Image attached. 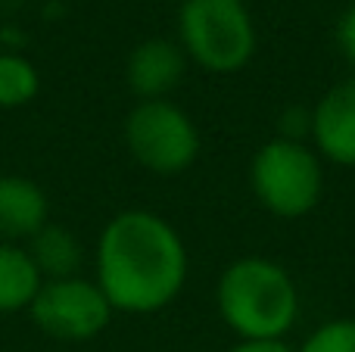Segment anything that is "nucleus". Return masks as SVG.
I'll list each match as a JSON object with an SVG mask.
<instances>
[{
  "label": "nucleus",
  "instance_id": "obj_1",
  "mask_svg": "<svg viewBox=\"0 0 355 352\" xmlns=\"http://www.w3.org/2000/svg\"><path fill=\"white\" fill-rule=\"evenodd\" d=\"M187 265L184 237L168 218L150 209H125L100 231L94 281L112 312L153 315L181 297Z\"/></svg>",
  "mask_w": 355,
  "mask_h": 352
},
{
  "label": "nucleus",
  "instance_id": "obj_2",
  "mask_svg": "<svg viewBox=\"0 0 355 352\" xmlns=\"http://www.w3.org/2000/svg\"><path fill=\"white\" fill-rule=\"evenodd\" d=\"M215 306L237 340H284L300 318V290L275 259L243 256L218 274Z\"/></svg>",
  "mask_w": 355,
  "mask_h": 352
},
{
  "label": "nucleus",
  "instance_id": "obj_3",
  "mask_svg": "<svg viewBox=\"0 0 355 352\" xmlns=\"http://www.w3.org/2000/svg\"><path fill=\"white\" fill-rule=\"evenodd\" d=\"M178 44L209 75H234L256 53V25L240 0H184Z\"/></svg>",
  "mask_w": 355,
  "mask_h": 352
},
{
  "label": "nucleus",
  "instance_id": "obj_4",
  "mask_svg": "<svg viewBox=\"0 0 355 352\" xmlns=\"http://www.w3.org/2000/svg\"><path fill=\"white\" fill-rule=\"evenodd\" d=\"M250 187L275 218H302L324 197V166L312 143L271 137L250 162Z\"/></svg>",
  "mask_w": 355,
  "mask_h": 352
},
{
  "label": "nucleus",
  "instance_id": "obj_5",
  "mask_svg": "<svg viewBox=\"0 0 355 352\" xmlns=\"http://www.w3.org/2000/svg\"><path fill=\"white\" fill-rule=\"evenodd\" d=\"M200 128L172 100H137L125 118V147L159 178L184 175L200 156Z\"/></svg>",
  "mask_w": 355,
  "mask_h": 352
},
{
  "label": "nucleus",
  "instance_id": "obj_6",
  "mask_svg": "<svg viewBox=\"0 0 355 352\" xmlns=\"http://www.w3.org/2000/svg\"><path fill=\"white\" fill-rule=\"evenodd\" d=\"M31 322L53 340H94L110 328L112 306L97 287V281H87L81 274L60 281H44L37 297L28 306Z\"/></svg>",
  "mask_w": 355,
  "mask_h": 352
},
{
  "label": "nucleus",
  "instance_id": "obj_7",
  "mask_svg": "<svg viewBox=\"0 0 355 352\" xmlns=\"http://www.w3.org/2000/svg\"><path fill=\"white\" fill-rule=\"evenodd\" d=\"M309 141L321 159L355 168V78L334 85L312 106Z\"/></svg>",
  "mask_w": 355,
  "mask_h": 352
},
{
  "label": "nucleus",
  "instance_id": "obj_8",
  "mask_svg": "<svg viewBox=\"0 0 355 352\" xmlns=\"http://www.w3.org/2000/svg\"><path fill=\"white\" fill-rule=\"evenodd\" d=\"M187 56L181 44L168 37H147L128 53L125 81L137 100H168V94L187 75Z\"/></svg>",
  "mask_w": 355,
  "mask_h": 352
},
{
  "label": "nucleus",
  "instance_id": "obj_9",
  "mask_svg": "<svg viewBox=\"0 0 355 352\" xmlns=\"http://www.w3.org/2000/svg\"><path fill=\"white\" fill-rule=\"evenodd\" d=\"M50 222V200L22 175H0V243L31 240Z\"/></svg>",
  "mask_w": 355,
  "mask_h": 352
},
{
  "label": "nucleus",
  "instance_id": "obj_10",
  "mask_svg": "<svg viewBox=\"0 0 355 352\" xmlns=\"http://www.w3.org/2000/svg\"><path fill=\"white\" fill-rule=\"evenodd\" d=\"M28 256L35 259L37 272L44 281H60V278H75L85 262V249L81 240L62 225L47 222L35 237L28 240Z\"/></svg>",
  "mask_w": 355,
  "mask_h": 352
},
{
  "label": "nucleus",
  "instance_id": "obj_11",
  "mask_svg": "<svg viewBox=\"0 0 355 352\" xmlns=\"http://www.w3.org/2000/svg\"><path fill=\"white\" fill-rule=\"evenodd\" d=\"M44 278L28 249L19 243H0V312H22L37 297Z\"/></svg>",
  "mask_w": 355,
  "mask_h": 352
},
{
  "label": "nucleus",
  "instance_id": "obj_12",
  "mask_svg": "<svg viewBox=\"0 0 355 352\" xmlns=\"http://www.w3.org/2000/svg\"><path fill=\"white\" fill-rule=\"evenodd\" d=\"M41 94V72L22 53H0V109L28 106Z\"/></svg>",
  "mask_w": 355,
  "mask_h": 352
},
{
  "label": "nucleus",
  "instance_id": "obj_13",
  "mask_svg": "<svg viewBox=\"0 0 355 352\" xmlns=\"http://www.w3.org/2000/svg\"><path fill=\"white\" fill-rule=\"evenodd\" d=\"M296 352H355V318H334L318 324Z\"/></svg>",
  "mask_w": 355,
  "mask_h": 352
},
{
  "label": "nucleus",
  "instance_id": "obj_14",
  "mask_svg": "<svg viewBox=\"0 0 355 352\" xmlns=\"http://www.w3.org/2000/svg\"><path fill=\"white\" fill-rule=\"evenodd\" d=\"M309 134H312V109L302 103H293L281 112L277 118V137L284 141H296V143H309Z\"/></svg>",
  "mask_w": 355,
  "mask_h": 352
},
{
  "label": "nucleus",
  "instance_id": "obj_15",
  "mask_svg": "<svg viewBox=\"0 0 355 352\" xmlns=\"http://www.w3.org/2000/svg\"><path fill=\"white\" fill-rule=\"evenodd\" d=\"M334 37H337V47L343 53V60L355 66V3H349L343 10V16L337 19V28H334Z\"/></svg>",
  "mask_w": 355,
  "mask_h": 352
},
{
  "label": "nucleus",
  "instance_id": "obj_16",
  "mask_svg": "<svg viewBox=\"0 0 355 352\" xmlns=\"http://www.w3.org/2000/svg\"><path fill=\"white\" fill-rule=\"evenodd\" d=\"M227 352H296L287 340H237Z\"/></svg>",
  "mask_w": 355,
  "mask_h": 352
},
{
  "label": "nucleus",
  "instance_id": "obj_17",
  "mask_svg": "<svg viewBox=\"0 0 355 352\" xmlns=\"http://www.w3.org/2000/svg\"><path fill=\"white\" fill-rule=\"evenodd\" d=\"M240 3H243V0H240Z\"/></svg>",
  "mask_w": 355,
  "mask_h": 352
},
{
  "label": "nucleus",
  "instance_id": "obj_18",
  "mask_svg": "<svg viewBox=\"0 0 355 352\" xmlns=\"http://www.w3.org/2000/svg\"><path fill=\"white\" fill-rule=\"evenodd\" d=\"M181 3H184V0H181Z\"/></svg>",
  "mask_w": 355,
  "mask_h": 352
}]
</instances>
